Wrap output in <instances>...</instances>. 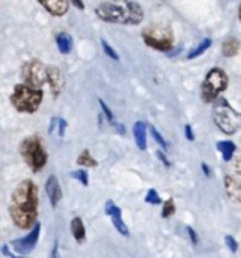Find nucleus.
I'll return each mask as SVG.
<instances>
[{"label":"nucleus","mask_w":241,"mask_h":258,"mask_svg":"<svg viewBox=\"0 0 241 258\" xmlns=\"http://www.w3.org/2000/svg\"><path fill=\"white\" fill-rule=\"evenodd\" d=\"M157 156H158V157H160V159L163 160V163H165L166 166H169V162H168V159L165 157V154H163L162 151H158V153H157Z\"/></svg>","instance_id":"obj_33"},{"label":"nucleus","mask_w":241,"mask_h":258,"mask_svg":"<svg viewBox=\"0 0 241 258\" xmlns=\"http://www.w3.org/2000/svg\"><path fill=\"white\" fill-rule=\"evenodd\" d=\"M77 163L80 166H85V168H95L97 166V160L91 156V153L88 150L82 151L78 159H77Z\"/></svg>","instance_id":"obj_21"},{"label":"nucleus","mask_w":241,"mask_h":258,"mask_svg":"<svg viewBox=\"0 0 241 258\" xmlns=\"http://www.w3.org/2000/svg\"><path fill=\"white\" fill-rule=\"evenodd\" d=\"M56 45H57V50L62 53V54H69L71 50H72V38L69 33L66 32H60L57 33L56 36Z\"/></svg>","instance_id":"obj_15"},{"label":"nucleus","mask_w":241,"mask_h":258,"mask_svg":"<svg viewBox=\"0 0 241 258\" xmlns=\"http://www.w3.org/2000/svg\"><path fill=\"white\" fill-rule=\"evenodd\" d=\"M234 168H235V172L241 175V157L240 159H237V160L234 162Z\"/></svg>","instance_id":"obj_32"},{"label":"nucleus","mask_w":241,"mask_h":258,"mask_svg":"<svg viewBox=\"0 0 241 258\" xmlns=\"http://www.w3.org/2000/svg\"><path fill=\"white\" fill-rule=\"evenodd\" d=\"M44 98V92L41 88L30 86L27 83L15 85L11 94V104L21 113H35Z\"/></svg>","instance_id":"obj_3"},{"label":"nucleus","mask_w":241,"mask_h":258,"mask_svg":"<svg viewBox=\"0 0 241 258\" xmlns=\"http://www.w3.org/2000/svg\"><path fill=\"white\" fill-rule=\"evenodd\" d=\"M213 118L217 127L226 133L234 135L241 127V113H238L225 98H219L213 107Z\"/></svg>","instance_id":"obj_5"},{"label":"nucleus","mask_w":241,"mask_h":258,"mask_svg":"<svg viewBox=\"0 0 241 258\" xmlns=\"http://www.w3.org/2000/svg\"><path fill=\"white\" fill-rule=\"evenodd\" d=\"M240 18H241V8H240Z\"/></svg>","instance_id":"obj_37"},{"label":"nucleus","mask_w":241,"mask_h":258,"mask_svg":"<svg viewBox=\"0 0 241 258\" xmlns=\"http://www.w3.org/2000/svg\"><path fill=\"white\" fill-rule=\"evenodd\" d=\"M101 45H103V50H104V53H106L109 57H112L113 60H119V56H118V53H116V51H115V50H113V48H112V47H110L107 42H106V41H103V42H101Z\"/></svg>","instance_id":"obj_27"},{"label":"nucleus","mask_w":241,"mask_h":258,"mask_svg":"<svg viewBox=\"0 0 241 258\" xmlns=\"http://www.w3.org/2000/svg\"><path fill=\"white\" fill-rule=\"evenodd\" d=\"M228 86V76L223 70L220 68H213L204 83H202V98L205 103H211V101H216L219 94L223 92Z\"/></svg>","instance_id":"obj_6"},{"label":"nucleus","mask_w":241,"mask_h":258,"mask_svg":"<svg viewBox=\"0 0 241 258\" xmlns=\"http://www.w3.org/2000/svg\"><path fill=\"white\" fill-rule=\"evenodd\" d=\"M106 213L110 216V219H112L113 227L116 228V231H118L119 234H122L124 237H128L130 233H128L127 225H125L124 221H122V212H121V209H119L113 201H107V203H106Z\"/></svg>","instance_id":"obj_11"},{"label":"nucleus","mask_w":241,"mask_h":258,"mask_svg":"<svg viewBox=\"0 0 241 258\" xmlns=\"http://www.w3.org/2000/svg\"><path fill=\"white\" fill-rule=\"evenodd\" d=\"M39 195L38 187L32 180L21 181L11 195L9 216L14 225L20 230H29L38 219Z\"/></svg>","instance_id":"obj_1"},{"label":"nucleus","mask_w":241,"mask_h":258,"mask_svg":"<svg viewBox=\"0 0 241 258\" xmlns=\"http://www.w3.org/2000/svg\"><path fill=\"white\" fill-rule=\"evenodd\" d=\"M211 47V39L210 38H207V39H204L196 48H193L189 54H187V59H193V57H198V56H201L202 53H205L208 48Z\"/></svg>","instance_id":"obj_22"},{"label":"nucleus","mask_w":241,"mask_h":258,"mask_svg":"<svg viewBox=\"0 0 241 258\" xmlns=\"http://www.w3.org/2000/svg\"><path fill=\"white\" fill-rule=\"evenodd\" d=\"M142 36H143L145 44H148L149 47L155 50L168 51L172 48L174 36H172L171 29L166 26H151L146 30H143Z\"/></svg>","instance_id":"obj_7"},{"label":"nucleus","mask_w":241,"mask_h":258,"mask_svg":"<svg viewBox=\"0 0 241 258\" xmlns=\"http://www.w3.org/2000/svg\"><path fill=\"white\" fill-rule=\"evenodd\" d=\"M21 79L30 86L42 88V85L47 82V67L41 60L32 59L21 67Z\"/></svg>","instance_id":"obj_8"},{"label":"nucleus","mask_w":241,"mask_h":258,"mask_svg":"<svg viewBox=\"0 0 241 258\" xmlns=\"http://www.w3.org/2000/svg\"><path fill=\"white\" fill-rule=\"evenodd\" d=\"M174 212H175V204H174L172 200H168V201L165 203V206H163L162 216H163V218H169V216L174 215Z\"/></svg>","instance_id":"obj_24"},{"label":"nucleus","mask_w":241,"mask_h":258,"mask_svg":"<svg viewBox=\"0 0 241 258\" xmlns=\"http://www.w3.org/2000/svg\"><path fill=\"white\" fill-rule=\"evenodd\" d=\"M72 178H75V180H78L85 187L89 184V178H88V174H86V171H74L72 174Z\"/></svg>","instance_id":"obj_25"},{"label":"nucleus","mask_w":241,"mask_h":258,"mask_svg":"<svg viewBox=\"0 0 241 258\" xmlns=\"http://www.w3.org/2000/svg\"><path fill=\"white\" fill-rule=\"evenodd\" d=\"M145 201H146V203H149V204H152V206H157V204H160V203H162V198H160V195H158L154 189H151V190L146 194Z\"/></svg>","instance_id":"obj_23"},{"label":"nucleus","mask_w":241,"mask_h":258,"mask_svg":"<svg viewBox=\"0 0 241 258\" xmlns=\"http://www.w3.org/2000/svg\"><path fill=\"white\" fill-rule=\"evenodd\" d=\"M225 187H226V192L228 195L237 201V203H241V183L238 180L232 178V177H226L225 178Z\"/></svg>","instance_id":"obj_16"},{"label":"nucleus","mask_w":241,"mask_h":258,"mask_svg":"<svg viewBox=\"0 0 241 258\" xmlns=\"http://www.w3.org/2000/svg\"><path fill=\"white\" fill-rule=\"evenodd\" d=\"M39 3L54 17L65 15L69 8V0H39Z\"/></svg>","instance_id":"obj_13"},{"label":"nucleus","mask_w":241,"mask_h":258,"mask_svg":"<svg viewBox=\"0 0 241 258\" xmlns=\"http://www.w3.org/2000/svg\"><path fill=\"white\" fill-rule=\"evenodd\" d=\"M240 41L237 39V38H229V39H226L225 41V44H223V54L226 56V57H232V56H237L238 54V51H240Z\"/></svg>","instance_id":"obj_20"},{"label":"nucleus","mask_w":241,"mask_h":258,"mask_svg":"<svg viewBox=\"0 0 241 258\" xmlns=\"http://www.w3.org/2000/svg\"><path fill=\"white\" fill-rule=\"evenodd\" d=\"M39 234H41V224L36 222V224L33 225V228L30 230V233H29L26 237L12 240V242H11V246L14 248V251H15L17 254H20V255H27V254H30V252L35 249V246H36V243H38V240H39Z\"/></svg>","instance_id":"obj_9"},{"label":"nucleus","mask_w":241,"mask_h":258,"mask_svg":"<svg viewBox=\"0 0 241 258\" xmlns=\"http://www.w3.org/2000/svg\"><path fill=\"white\" fill-rule=\"evenodd\" d=\"M53 255H54V257L57 255V242L54 243V252H53Z\"/></svg>","instance_id":"obj_36"},{"label":"nucleus","mask_w":241,"mask_h":258,"mask_svg":"<svg viewBox=\"0 0 241 258\" xmlns=\"http://www.w3.org/2000/svg\"><path fill=\"white\" fill-rule=\"evenodd\" d=\"M20 154L26 165L30 168L32 172H39L44 169L48 160V154L39 136L32 135L21 141L20 144Z\"/></svg>","instance_id":"obj_4"},{"label":"nucleus","mask_w":241,"mask_h":258,"mask_svg":"<svg viewBox=\"0 0 241 258\" xmlns=\"http://www.w3.org/2000/svg\"><path fill=\"white\" fill-rule=\"evenodd\" d=\"M71 3H74V6H77L78 9H83V2L82 0H69Z\"/></svg>","instance_id":"obj_34"},{"label":"nucleus","mask_w":241,"mask_h":258,"mask_svg":"<svg viewBox=\"0 0 241 258\" xmlns=\"http://www.w3.org/2000/svg\"><path fill=\"white\" fill-rule=\"evenodd\" d=\"M47 83L50 85L53 97L57 98L65 88V76H63L62 70L57 67H53V65L47 67Z\"/></svg>","instance_id":"obj_10"},{"label":"nucleus","mask_w":241,"mask_h":258,"mask_svg":"<svg viewBox=\"0 0 241 258\" xmlns=\"http://www.w3.org/2000/svg\"><path fill=\"white\" fill-rule=\"evenodd\" d=\"M202 169H204V172H205L207 175H210V168H208L205 163H202Z\"/></svg>","instance_id":"obj_35"},{"label":"nucleus","mask_w":241,"mask_h":258,"mask_svg":"<svg viewBox=\"0 0 241 258\" xmlns=\"http://www.w3.org/2000/svg\"><path fill=\"white\" fill-rule=\"evenodd\" d=\"M186 136H187L189 141H193L195 139V135L192 133V127L190 125H186Z\"/></svg>","instance_id":"obj_31"},{"label":"nucleus","mask_w":241,"mask_h":258,"mask_svg":"<svg viewBox=\"0 0 241 258\" xmlns=\"http://www.w3.org/2000/svg\"><path fill=\"white\" fill-rule=\"evenodd\" d=\"M151 133H152V136H154V139L160 144V147L163 148V150H168V147H169V144L163 139V136H162V133L160 132H157V128L155 127H151Z\"/></svg>","instance_id":"obj_26"},{"label":"nucleus","mask_w":241,"mask_h":258,"mask_svg":"<svg viewBox=\"0 0 241 258\" xmlns=\"http://www.w3.org/2000/svg\"><path fill=\"white\" fill-rule=\"evenodd\" d=\"M95 14L106 23L116 24H139L143 20V9L139 3L122 2H104L95 8Z\"/></svg>","instance_id":"obj_2"},{"label":"nucleus","mask_w":241,"mask_h":258,"mask_svg":"<svg viewBox=\"0 0 241 258\" xmlns=\"http://www.w3.org/2000/svg\"><path fill=\"white\" fill-rule=\"evenodd\" d=\"M225 243H226V246H228L232 252H237V251H238V243H237V240H235L232 236H226V237H225Z\"/></svg>","instance_id":"obj_28"},{"label":"nucleus","mask_w":241,"mask_h":258,"mask_svg":"<svg viewBox=\"0 0 241 258\" xmlns=\"http://www.w3.org/2000/svg\"><path fill=\"white\" fill-rule=\"evenodd\" d=\"M45 194L50 200V204L56 209L62 200V189L56 175H50L45 181Z\"/></svg>","instance_id":"obj_12"},{"label":"nucleus","mask_w":241,"mask_h":258,"mask_svg":"<svg viewBox=\"0 0 241 258\" xmlns=\"http://www.w3.org/2000/svg\"><path fill=\"white\" fill-rule=\"evenodd\" d=\"M71 233H72L74 239H75L78 243H82V242L85 240L86 231H85V225H83L82 218L77 216V218H74V219L71 221Z\"/></svg>","instance_id":"obj_18"},{"label":"nucleus","mask_w":241,"mask_h":258,"mask_svg":"<svg viewBox=\"0 0 241 258\" xmlns=\"http://www.w3.org/2000/svg\"><path fill=\"white\" fill-rule=\"evenodd\" d=\"M133 133H134V141L136 145L140 151H145L148 147V138H146V124L142 121H137L133 127Z\"/></svg>","instance_id":"obj_14"},{"label":"nucleus","mask_w":241,"mask_h":258,"mask_svg":"<svg viewBox=\"0 0 241 258\" xmlns=\"http://www.w3.org/2000/svg\"><path fill=\"white\" fill-rule=\"evenodd\" d=\"M187 231H189V234H190V237H192V242H193L195 245H198V242H199V240H198V236H196V231H195L193 228H190V227L187 228Z\"/></svg>","instance_id":"obj_30"},{"label":"nucleus","mask_w":241,"mask_h":258,"mask_svg":"<svg viewBox=\"0 0 241 258\" xmlns=\"http://www.w3.org/2000/svg\"><path fill=\"white\" fill-rule=\"evenodd\" d=\"M217 150L222 153L225 162H231L232 157H234V153H235L237 147L231 141H220V142H217Z\"/></svg>","instance_id":"obj_17"},{"label":"nucleus","mask_w":241,"mask_h":258,"mask_svg":"<svg viewBox=\"0 0 241 258\" xmlns=\"http://www.w3.org/2000/svg\"><path fill=\"white\" fill-rule=\"evenodd\" d=\"M57 128H59V136L62 138V136L65 135V130H66V121L59 118V121H57Z\"/></svg>","instance_id":"obj_29"},{"label":"nucleus","mask_w":241,"mask_h":258,"mask_svg":"<svg viewBox=\"0 0 241 258\" xmlns=\"http://www.w3.org/2000/svg\"><path fill=\"white\" fill-rule=\"evenodd\" d=\"M98 103H100V106H101V110L104 112V115H106V118H107V121L110 122V125L119 133V135H125V127L124 125H121L116 119H115V116H113V113H112V110L106 106V103L103 101V100H98Z\"/></svg>","instance_id":"obj_19"}]
</instances>
